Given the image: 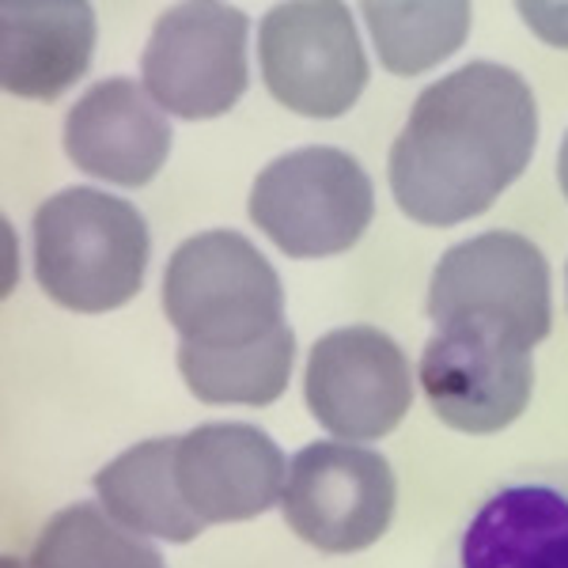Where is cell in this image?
Masks as SVG:
<instances>
[{"label": "cell", "instance_id": "obj_1", "mask_svg": "<svg viewBox=\"0 0 568 568\" xmlns=\"http://www.w3.org/2000/svg\"><path fill=\"white\" fill-rule=\"evenodd\" d=\"M538 106L527 80L497 61H470L428 84L390 149V190L417 224L481 216L527 171Z\"/></svg>", "mask_w": 568, "mask_h": 568}, {"label": "cell", "instance_id": "obj_2", "mask_svg": "<svg viewBox=\"0 0 568 568\" xmlns=\"http://www.w3.org/2000/svg\"><path fill=\"white\" fill-rule=\"evenodd\" d=\"M149 270V224L130 201L72 186L34 213V277L69 311H114L141 292Z\"/></svg>", "mask_w": 568, "mask_h": 568}, {"label": "cell", "instance_id": "obj_3", "mask_svg": "<svg viewBox=\"0 0 568 568\" xmlns=\"http://www.w3.org/2000/svg\"><path fill=\"white\" fill-rule=\"evenodd\" d=\"M163 311L186 345L243 349L284 326V288L265 254L240 232H201L171 254Z\"/></svg>", "mask_w": 568, "mask_h": 568}, {"label": "cell", "instance_id": "obj_4", "mask_svg": "<svg viewBox=\"0 0 568 568\" xmlns=\"http://www.w3.org/2000/svg\"><path fill=\"white\" fill-rule=\"evenodd\" d=\"M372 213L368 171L326 144L277 155L251 190V220L288 258L345 254L368 232Z\"/></svg>", "mask_w": 568, "mask_h": 568}, {"label": "cell", "instance_id": "obj_5", "mask_svg": "<svg viewBox=\"0 0 568 568\" xmlns=\"http://www.w3.org/2000/svg\"><path fill=\"white\" fill-rule=\"evenodd\" d=\"M428 318L439 329H497L524 349H535L554 323L542 251L516 232H485L455 243L436 262Z\"/></svg>", "mask_w": 568, "mask_h": 568}, {"label": "cell", "instance_id": "obj_6", "mask_svg": "<svg viewBox=\"0 0 568 568\" xmlns=\"http://www.w3.org/2000/svg\"><path fill=\"white\" fill-rule=\"evenodd\" d=\"M258 61L270 95L304 118H342L368 84V58L353 12L337 0L270 8L258 34Z\"/></svg>", "mask_w": 568, "mask_h": 568}, {"label": "cell", "instance_id": "obj_7", "mask_svg": "<svg viewBox=\"0 0 568 568\" xmlns=\"http://www.w3.org/2000/svg\"><path fill=\"white\" fill-rule=\"evenodd\" d=\"M246 16L232 4H175L155 20L144 45V91L155 106L186 122L227 114L243 99Z\"/></svg>", "mask_w": 568, "mask_h": 568}, {"label": "cell", "instance_id": "obj_8", "mask_svg": "<svg viewBox=\"0 0 568 568\" xmlns=\"http://www.w3.org/2000/svg\"><path fill=\"white\" fill-rule=\"evenodd\" d=\"M394 497V470L379 452L315 439L292 459L281 508L307 546L356 554L387 535Z\"/></svg>", "mask_w": 568, "mask_h": 568}, {"label": "cell", "instance_id": "obj_9", "mask_svg": "<svg viewBox=\"0 0 568 568\" xmlns=\"http://www.w3.org/2000/svg\"><path fill=\"white\" fill-rule=\"evenodd\" d=\"M436 568H568V463L493 485L447 535Z\"/></svg>", "mask_w": 568, "mask_h": 568}, {"label": "cell", "instance_id": "obj_10", "mask_svg": "<svg viewBox=\"0 0 568 568\" xmlns=\"http://www.w3.org/2000/svg\"><path fill=\"white\" fill-rule=\"evenodd\" d=\"M307 409L326 433L364 444L402 425L414 372L402 345L375 326H342L318 337L304 375Z\"/></svg>", "mask_w": 568, "mask_h": 568}, {"label": "cell", "instance_id": "obj_11", "mask_svg": "<svg viewBox=\"0 0 568 568\" xmlns=\"http://www.w3.org/2000/svg\"><path fill=\"white\" fill-rule=\"evenodd\" d=\"M420 390L447 428L489 436L527 409L535 390V361L530 349L497 329H439L420 356Z\"/></svg>", "mask_w": 568, "mask_h": 568}, {"label": "cell", "instance_id": "obj_12", "mask_svg": "<svg viewBox=\"0 0 568 568\" xmlns=\"http://www.w3.org/2000/svg\"><path fill=\"white\" fill-rule=\"evenodd\" d=\"M175 478L201 524H243L273 508L284 493L277 439L254 425H201L179 436Z\"/></svg>", "mask_w": 568, "mask_h": 568}, {"label": "cell", "instance_id": "obj_13", "mask_svg": "<svg viewBox=\"0 0 568 568\" xmlns=\"http://www.w3.org/2000/svg\"><path fill=\"white\" fill-rule=\"evenodd\" d=\"M65 152L84 175L144 186L171 152V125L155 99L130 77L99 80L65 118Z\"/></svg>", "mask_w": 568, "mask_h": 568}, {"label": "cell", "instance_id": "obj_14", "mask_svg": "<svg viewBox=\"0 0 568 568\" xmlns=\"http://www.w3.org/2000/svg\"><path fill=\"white\" fill-rule=\"evenodd\" d=\"M95 50V8L84 0H8L0 8V77L12 95L58 99Z\"/></svg>", "mask_w": 568, "mask_h": 568}, {"label": "cell", "instance_id": "obj_15", "mask_svg": "<svg viewBox=\"0 0 568 568\" xmlns=\"http://www.w3.org/2000/svg\"><path fill=\"white\" fill-rule=\"evenodd\" d=\"M175 436H155L144 444L130 447L106 463L95 474V493L103 508L130 527L141 538H163V542H190L201 535V519L182 500L179 478H175Z\"/></svg>", "mask_w": 568, "mask_h": 568}, {"label": "cell", "instance_id": "obj_16", "mask_svg": "<svg viewBox=\"0 0 568 568\" xmlns=\"http://www.w3.org/2000/svg\"><path fill=\"white\" fill-rule=\"evenodd\" d=\"M296 361V334L277 326L243 349H201L179 345V372L194 398L209 406H270L288 387Z\"/></svg>", "mask_w": 568, "mask_h": 568}, {"label": "cell", "instance_id": "obj_17", "mask_svg": "<svg viewBox=\"0 0 568 568\" xmlns=\"http://www.w3.org/2000/svg\"><path fill=\"white\" fill-rule=\"evenodd\" d=\"M31 568H168L160 549L122 527L103 504H72L42 527Z\"/></svg>", "mask_w": 568, "mask_h": 568}, {"label": "cell", "instance_id": "obj_18", "mask_svg": "<svg viewBox=\"0 0 568 568\" xmlns=\"http://www.w3.org/2000/svg\"><path fill=\"white\" fill-rule=\"evenodd\" d=\"M375 53L394 77H417L439 65L470 34L466 4H364Z\"/></svg>", "mask_w": 568, "mask_h": 568}, {"label": "cell", "instance_id": "obj_19", "mask_svg": "<svg viewBox=\"0 0 568 568\" xmlns=\"http://www.w3.org/2000/svg\"><path fill=\"white\" fill-rule=\"evenodd\" d=\"M519 16L538 39L568 50V4H519Z\"/></svg>", "mask_w": 568, "mask_h": 568}, {"label": "cell", "instance_id": "obj_20", "mask_svg": "<svg viewBox=\"0 0 568 568\" xmlns=\"http://www.w3.org/2000/svg\"><path fill=\"white\" fill-rule=\"evenodd\" d=\"M557 182H561V194L568 197V133L561 141V152H557Z\"/></svg>", "mask_w": 568, "mask_h": 568}, {"label": "cell", "instance_id": "obj_21", "mask_svg": "<svg viewBox=\"0 0 568 568\" xmlns=\"http://www.w3.org/2000/svg\"><path fill=\"white\" fill-rule=\"evenodd\" d=\"M565 281H568V270H565Z\"/></svg>", "mask_w": 568, "mask_h": 568}]
</instances>
